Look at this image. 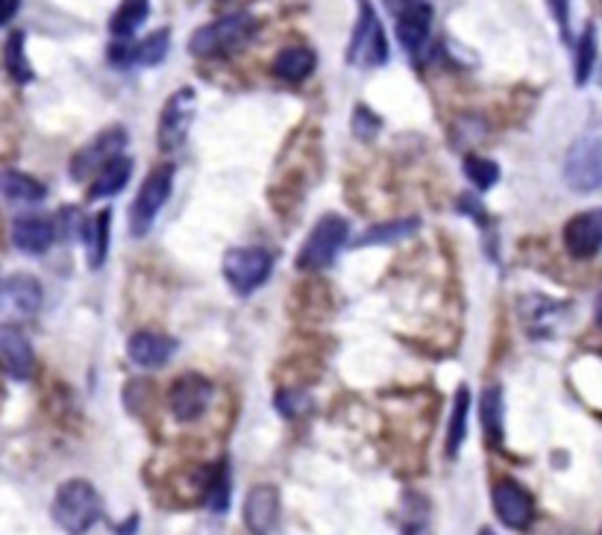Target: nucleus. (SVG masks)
Listing matches in <instances>:
<instances>
[{"label":"nucleus","instance_id":"obj_2","mask_svg":"<svg viewBox=\"0 0 602 535\" xmlns=\"http://www.w3.org/2000/svg\"><path fill=\"white\" fill-rule=\"evenodd\" d=\"M253 33H256V18L247 16V12H233V16H224L218 21H212V24L201 27L192 36L188 51L201 59L229 57V53L242 51L244 44L253 39Z\"/></svg>","mask_w":602,"mask_h":535},{"label":"nucleus","instance_id":"obj_4","mask_svg":"<svg viewBox=\"0 0 602 535\" xmlns=\"http://www.w3.org/2000/svg\"><path fill=\"white\" fill-rule=\"evenodd\" d=\"M171 189H174V165H156L147 174V180L142 183L139 194H135L133 206H130V233L135 239H142L153 230L156 224V215L171 198Z\"/></svg>","mask_w":602,"mask_h":535},{"label":"nucleus","instance_id":"obj_5","mask_svg":"<svg viewBox=\"0 0 602 535\" xmlns=\"http://www.w3.org/2000/svg\"><path fill=\"white\" fill-rule=\"evenodd\" d=\"M564 183L579 194L596 192L602 185V139L579 135L564 157Z\"/></svg>","mask_w":602,"mask_h":535},{"label":"nucleus","instance_id":"obj_20","mask_svg":"<svg viewBox=\"0 0 602 535\" xmlns=\"http://www.w3.org/2000/svg\"><path fill=\"white\" fill-rule=\"evenodd\" d=\"M468 430H470V388L468 385H459V388H456V397H452L450 421H447V442H443L447 460H459L461 447L468 442Z\"/></svg>","mask_w":602,"mask_h":535},{"label":"nucleus","instance_id":"obj_11","mask_svg":"<svg viewBox=\"0 0 602 535\" xmlns=\"http://www.w3.org/2000/svg\"><path fill=\"white\" fill-rule=\"evenodd\" d=\"M126 144V130L124 127H112V130H103L94 142H89L85 148H80V153L71 162V174L74 180H85L89 174H98L103 165L115 157H121V148Z\"/></svg>","mask_w":602,"mask_h":535},{"label":"nucleus","instance_id":"obj_26","mask_svg":"<svg viewBox=\"0 0 602 535\" xmlns=\"http://www.w3.org/2000/svg\"><path fill=\"white\" fill-rule=\"evenodd\" d=\"M0 189H3V198L9 203H39L48 194V189L39 180L21 174V171H3Z\"/></svg>","mask_w":602,"mask_h":535},{"label":"nucleus","instance_id":"obj_10","mask_svg":"<svg viewBox=\"0 0 602 535\" xmlns=\"http://www.w3.org/2000/svg\"><path fill=\"white\" fill-rule=\"evenodd\" d=\"M197 109V94L194 89H180L165 101L160 112V148L162 151H180L188 135V127L194 121Z\"/></svg>","mask_w":602,"mask_h":535},{"label":"nucleus","instance_id":"obj_21","mask_svg":"<svg viewBox=\"0 0 602 535\" xmlns=\"http://www.w3.org/2000/svg\"><path fill=\"white\" fill-rule=\"evenodd\" d=\"M479 415H482V430H486V442L493 451H502V435H506V406H502V388L500 385H488L479 401Z\"/></svg>","mask_w":602,"mask_h":535},{"label":"nucleus","instance_id":"obj_15","mask_svg":"<svg viewBox=\"0 0 602 535\" xmlns=\"http://www.w3.org/2000/svg\"><path fill=\"white\" fill-rule=\"evenodd\" d=\"M0 353H3V369H7L9 380L16 383H27L33 376L35 353L33 344L27 342V335L12 324L0 326Z\"/></svg>","mask_w":602,"mask_h":535},{"label":"nucleus","instance_id":"obj_29","mask_svg":"<svg viewBox=\"0 0 602 535\" xmlns=\"http://www.w3.org/2000/svg\"><path fill=\"white\" fill-rule=\"evenodd\" d=\"M203 503H206L212 512H218V515L229 506V468H226V462H221L215 468H206Z\"/></svg>","mask_w":602,"mask_h":535},{"label":"nucleus","instance_id":"obj_12","mask_svg":"<svg viewBox=\"0 0 602 535\" xmlns=\"http://www.w3.org/2000/svg\"><path fill=\"white\" fill-rule=\"evenodd\" d=\"M279 509H283V503H279V492H276L274 485H253L247 497H244V527L251 535H271L279 524Z\"/></svg>","mask_w":602,"mask_h":535},{"label":"nucleus","instance_id":"obj_41","mask_svg":"<svg viewBox=\"0 0 602 535\" xmlns=\"http://www.w3.org/2000/svg\"><path fill=\"white\" fill-rule=\"evenodd\" d=\"M600 83H602V71H600Z\"/></svg>","mask_w":602,"mask_h":535},{"label":"nucleus","instance_id":"obj_6","mask_svg":"<svg viewBox=\"0 0 602 535\" xmlns=\"http://www.w3.org/2000/svg\"><path fill=\"white\" fill-rule=\"evenodd\" d=\"M385 59H388V39H385L382 21H379L368 0H359V21H356V30H353L350 48H347V62L374 68L385 65Z\"/></svg>","mask_w":602,"mask_h":535},{"label":"nucleus","instance_id":"obj_23","mask_svg":"<svg viewBox=\"0 0 602 535\" xmlns=\"http://www.w3.org/2000/svg\"><path fill=\"white\" fill-rule=\"evenodd\" d=\"M110 226H112V212L101 210L98 215H92L83 224V242L85 253H89V265L101 268L106 262V253H110Z\"/></svg>","mask_w":602,"mask_h":535},{"label":"nucleus","instance_id":"obj_39","mask_svg":"<svg viewBox=\"0 0 602 535\" xmlns=\"http://www.w3.org/2000/svg\"><path fill=\"white\" fill-rule=\"evenodd\" d=\"M596 324H602V294H600V297H596Z\"/></svg>","mask_w":602,"mask_h":535},{"label":"nucleus","instance_id":"obj_24","mask_svg":"<svg viewBox=\"0 0 602 535\" xmlns=\"http://www.w3.org/2000/svg\"><path fill=\"white\" fill-rule=\"evenodd\" d=\"M315 65H318V59H315L309 48H285L274 59V74L285 80V83H300V80H306L315 71Z\"/></svg>","mask_w":602,"mask_h":535},{"label":"nucleus","instance_id":"obj_34","mask_svg":"<svg viewBox=\"0 0 602 535\" xmlns=\"http://www.w3.org/2000/svg\"><path fill=\"white\" fill-rule=\"evenodd\" d=\"M353 133L368 142V139L379 133V118L368 107H356V112H353Z\"/></svg>","mask_w":602,"mask_h":535},{"label":"nucleus","instance_id":"obj_18","mask_svg":"<svg viewBox=\"0 0 602 535\" xmlns=\"http://www.w3.org/2000/svg\"><path fill=\"white\" fill-rule=\"evenodd\" d=\"M167 51H171V30H156L142 44L130 48L126 42H118L110 53L112 62H121V65H126V62H133V65H160Z\"/></svg>","mask_w":602,"mask_h":535},{"label":"nucleus","instance_id":"obj_32","mask_svg":"<svg viewBox=\"0 0 602 535\" xmlns=\"http://www.w3.org/2000/svg\"><path fill=\"white\" fill-rule=\"evenodd\" d=\"M465 174H468V180L477 185L479 192H488L500 180V168H497V162L486 160V157H468L465 160Z\"/></svg>","mask_w":602,"mask_h":535},{"label":"nucleus","instance_id":"obj_3","mask_svg":"<svg viewBox=\"0 0 602 535\" xmlns=\"http://www.w3.org/2000/svg\"><path fill=\"white\" fill-rule=\"evenodd\" d=\"M350 239V226L341 215H324L318 224L312 226L306 235L300 253H297V268L300 271H324L335 262L341 248Z\"/></svg>","mask_w":602,"mask_h":535},{"label":"nucleus","instance_id":"obj_40","mask_svg":"<svg viewBox=\"0 0 602 535\" xmlns=\"http://www.w3.org/2000/svg\"><path fill=\"white\" fill-rule=\"evenodd\" d=\"M479 535H497V533H493L491 527H482V529H479Z\"/></svg>","mask_w":602,"mask_h":535},{"label":"nucleus","instance_id":"obj_38","mask_svg":"<svg viewBox=\"0 0 602 535\" xmlns=\"http://www.w3.org/2000/svg\"><path fill=\"white\" fill-rule=\"evenodd\" d=\"M135 527H139V515H130L124 527H115V535H133Z\"/></svg>","mask_w":602,"mask_h":535},{"label":"nucleus","instance_id":"obj_22","mask_svg":"<svg viewBox=\"0 0 602 535\" xmlns=\"http://www.w3.org/2000/svg\"><path fill=\"white\" fill-rule=\"evenodd\" d=\"M130 176H133V160L121 153V157L110 160L98 174H94L89 198H92V201L94 198H112V194H118L126 183H130Z\"/></svg>","mask_w":602,"mask_h":535},{"label":"nucleus","instance_id":"obj_42","mask_svg":"<svg viewBox=\"0 0 602 535\" xmlns=\"http://www.w3.org/2000/svg\"><path fill=\"white\" fill-rule=\"evenodd\" d=\"M600 535H602V533H600Z\"/></svg>","mask_w":602,"mask_h":535},{"label":"nucleus","instance_id":"obj_33","mask_svg":"<svg viewBox=\"0 0 602 535\" xmlns=\"http://www.w3.org/2000/svg\"><path fill=\"white\" fill-rule=\"evenodd\" d=\"M309 406V397L297 388H283V392H276V412L283 415V418H297L300 412H306Z\"/></svg>","mask_w":602,"mask_h":535},{"label":"nucleus","instance_id":"obj_27","mask_svg":"<svg viewBox=\"0 0 602 535\" xmlns=\"http://www.w3.org/2000/svg\"><path fill=\"white\" fill-rule=\"evenodd\" d=\"M420 230L418 218H400V221H385V224L370 226L368 233L361 235L359 248H368V244H394L402 242V239H409Z\"/></svg>","mask_w":602,"mask_h":535},{"label":"nucleus","instance_id":"obj_7","mask_svg":"<svg viewBox=\"0 0 602 535\" xmlns=\"http://www.w3.org/2000/svg\"><path fill=\"white\" fill-rule=\"evenodd\" d=\"M274 271V256L265 248H233L224 256V276L235 294H253Z\"/></svg>","mask_w":602,"mask_h":535},{"label":"nucleus","instance_id":"obj_25","mask_svg":"<svg viewBox=\"0 0 602 535\" xmlns=\"http://www.w3.org/2000/svg\"><path fill=\"white\" fill-rule=\"evenodd\" d=\"M147 12H151V0H121V7L110 21V33L118 42H130L135 30L147 21Z\"/></svg>","mask_w":602,"mask_h":535},{"label":"nucleus","instance_id":"obj_30","mask_svg":"<svg viewBox=\"0 0 602 535\" xmlns=\"http://www.w3.org/2000/svg\"><path fill=\"white\" fill-rule=\"evenodd\" d=\"M402 535H432L427 501L415 492L406 494V501H402Z\"/></svg>","mask_w":602,"mask_h":535},{"label":"nucleus","instance_id":"obj_37","mask_svg":"<svg viewBox=\"0 0 602 535\" xmlns=\"http://www.w3.org/2000/svg\"><path fill=\"white\" fill-rule=\"evenodd\" d=\"M385 7L391 9V12H397V16H400L402 9H409V7H415V3H424V0H382Z\"/></svg>","mask_w":602,"mask_h":535},{"label":"nucleus","instance_id":"obj_31","mask_svg":"<svg viewBox=\"0 0 602 535\" xmlns=\"http://www.w3.org/2000/svg\"><path fill=\"white\" fill-rule=\"evenodd\" d=\"M596 62V27L588 24L577 48V85H585Z\"/></svg>","mask_w":602,"mask_h":535},{"label":"nucleus","instance_id":"obj_14","mask_svg":"<svg viewBox=\"0 0 602 535\" xmlns=\"http://www.w3.org/2000/svg\"><path fill=\"white\" fill-rule=\"evenodd\" d=\"M42 283L30 274H12L3 280L0 306L9 319H33L42 310Z\"/></svg>","mask_w":602,"mask_h":535},{"label":"nucleus","instance_id":"obj_28","mask_svg":"<svg viewBox=\"0 0 602 535\" xmlns=\"http://www.w3.org/2000/svg\"><path fill=\"white\" fill-rule=\"evenodd\" d=\"M24 42L27 36L21 30H12L7 36V44H3V68H7V74L16 80V83H30L33 80V68L27 62L24 53Z\"/></svg>","mask_w":602,"mask_h":535},{"label":"nucleus","instance_id":"obj_35","mask_svg":"<svg viewBox=\"0 0 602 535\" xmlns=\"http://www.w3.org/2000/svg\"><path fill=\"white\" fill-rule=\"evenodd\" d=\"M550 7L552 16H555V21H559L561 27V36L570 39V0H550Z\"/></svg>","mask_w":602,"mask_h":535},{"label":"nucleus","instance_id":"obj_36","mask_svg":"<svg viewBox=\"0 0 602 535\" xmlns=\"http://www.w3.org/2000/svg\"><path fill=\"white\" fill-rule=\"evenodd\" d=\"M18 12V0H3V12H0V24H9Z\"/></svg>","mask_w":602,"mask_h":535},{"label":"nucleus","instance_id":"obj_19","mask_svg":"<svg viewBox=\"0 0 602 535\" xmlns=\"http://www.w3.org/2000/svg\"><path fill=\"white\" fill-rule=\"evenodd\" d=\"M429 30H432V7L429 3H415L397 16V39L409 53H420V48L429 39Z\"/></svg>","mask_w":602,"mask_h":535},{"label":"nucleus","instance_id":"obj_13","mask_svg":"<svg viewBox=\"0 0 602 535\" xmlns=\"http://www.w3.org/2000/svg\"><path fill=\"white\" fill-rule=\"evenodd\" d=\"M564 248L577 260H591L602 251V210H588L573 215L564 224Z\"/></svg>","mask_w":602,"mask_h":535},{"label":"nucleus","instance_id":"obj_17","mask_svg":"<svg viewBox=\"0 0 602 535\" xmlns=\"http://www.w3.org/2000/svg\"><path fill=\"white\" fill-rule=\"evenodd\" d=\"M176 339L162 333H151V330H139L133 333L130 344H126V356L139 369H162L167 362L174 360L176 353Z\"/></svg>","mask_w":602,"mask_h":535},{"label":"nucleus","instance_id":"obj_8","mask_svg":"<svg viewBox=\"0 0 602 535\" xmlns=\"http://www.w3.org/2000/svg\"><path fill=\"white\" fill-rule=\"evenodd\" d=\"M212 383L203 374H183L174 380L171 392H167V410L180 424H194L206 415L212 403Z\"/></svg>","mask_w":602,"mask_h":535},{"label":"nucleus","instance_id":"obj_1","mask_svg":"<svg viewBox=\"0 0 602 535\" xmlns=\"http://www.w3.org/2000/svg\"><path fill=\"white\" fill-rule=\"evenodd\" d=\"M51 515L65 535H85L103 518L101 492L89 480H68L53 494Z\"/></svg>","mask_w":602,"mask_h":535},{"label":"nucleus","instance_id":"obj_9","mask_svg":"<svg viewBox=\"0 0 602 535\" xmlns=\"http://www.w3.org/2000/svg\"><path fill=\"white\" fill-rule=\"evenodd\" d=\"M491 503L493 512L500 524L509 529H529L535 521V497L518 483V480H500L491 488Z\"/></svg>","mask_w":602,"mask_h":535},{"label":"nucleus","instance_id":"obj_16","mask_svg":"<svg viewBox=\"0 0 602 535\" xmlns=\"http://www.w3.org/2000/svg\"><path fill=\"white\" fill-rule=\"evenodd\" d=\"M9 239L21 253H48L57 242V224L48 215H21L12 221Z\"/></svg>","mask_w":602,"mask_h":535}]
</instances>
